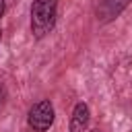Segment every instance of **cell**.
<instances>
[{
	"instance_id": "obj_6",
	"label": "cell",
	"mask_w": 132,
	"mask_h": 132,
	"mask_svg": "<svg viewBox=\"0 0 132 132\" xmlns=\"http://www.w3.org/2000/svg\"><path fill=\"white\" fill-rule=\"evenodd\" d=\"M2 95H4V89H2V85H0V103H2Z\"/></svg>"
},
{
	"instance_id": "obj_2",
	"label": "cell",
	"mask_w": 132,
	"mask_h": 132,
	"mask_svg": "<svg viewBox=\"0 0 132 132\" xmlns=\"http://www.w3.org/2000/svg\"><path fill=\"white\" fill-rule=\"evenodd\" d=\"M54 118H56L54 105H52L47 99H43V101H37L35 105H31V109H29V113H27V124H29V128H33L35 132H45V130L52 128Z\"/></svg>"
},
{
	"instance_id": "obj_3",
	"label": "cell",
	"mask_w": 132,
	"mask_h": 132,
	"mask_svg": "<svg viewBox=\"0 0 132 132\" xmlns=\"http://www.w3.org/2000/svg\"><path fill=\"white\" fill-rule=\"evenodd\" d=\"M128 4H130V0H99V4H97V19L101 23H107V21L116 19Z\"/></svg>"
},
{
	"instance_id": "obj_8",
	"label": "cell",
	"mask_w": 132,
	"mask_h": 132,
	"mask_svg": "<svg viewBox=\"0 0 132 132\" xmlns=\"http://www.w3.org/2000/svg\"><path fill=\"white\" fill-rule=\"evenodd\" d=\"M91 132H99V130H91Z\"/></svg>"
},
{
	"instance_id": "obj_5",
	"label": "cell",
	"mask_w": 132,
	"mask_h": 132,
	"mask_svg": "<svg viewBox=\"0 0 132 132\" xmlns=\"http://www.w3.org/2000/svg\"><path fill=\"white\" fill-rule=\"evenodd\" d=\"M2 14H4V0H0V19H2Z\"/></svg>"
},
{
	"instance_id": "obj_1",
	"label": "cell",
	"mask_w": 132,
	"mask_h": 132,
	"mask_svg": "<svg viewBox=\"0 0 132 132\" xmlns=\"http://www.w3.org/2000/svg\"><path fill=\"white\" fill-rule=\"evenodd\" d=\"M58 0H33L31 4V31L37 39L45 37L56 27Z\"/></svg>"
},
{
	"instance_id": "obj_7",
	"label": "cell",
	"mask_w": 132,
	"mask_h": 132,
	"mask_svg": "<svg viewBox=\"0 0 132 132\" xmlns=\"http://www.w3.org/2000/svg\"><path fill=\"white\" fill-rule=\"evenodd\" d=\"M0 39H2V31H0Z\"/></svg>"
},
{
	"instance_id": "obj_4",
	"label": "cell",
	"mask_w": 132,
	"mask_h": 132,
	"mask_svg": "<svg viewBox=\"0 0 132 132\" xmlns=\"http://www.w3.org/2000/svg\"><path fill=\"white\" fill-rule=\"evenodd\" d=\"M89 118H91L89 105L82 101L76 103L72 109V116H70V132H85L89 126Z\"/></svg>"
}]
</instances>
